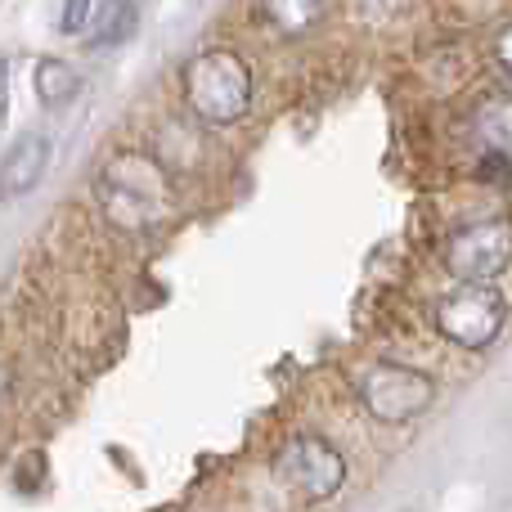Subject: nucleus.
Masks as SVG:
<instances>
[{
    "label": "nucleus",
    "mask_w": 512,
    "mask_h": 512,
    "mask_svg": "<svg viewBox=\"0 0 512 512\" xmlns=\"http://www.w3.org/2000/svg\"><path fill=\"white\" fill-rule=\"evenodd\" d=\"M77 90H81L77 68H68L63 59H41V63H36V95H41L45 108L68 104Z\"/></svg>",
    "instance_id": "nucleus-10"
},
{
    "label": "nucleus",
    "mask_w": 512,
    "mask_h": 512,
    "mask_svg": "<svg viewBox=\"0 0 512 512\" xmlns=\"http://www.w3.org/2000/svg\"><path fill=\"white\" fill-rule=\"evenodd\" d=\"M495 59H499V68L508 72V81H512V23L499 32V41H495Z\"/></svg>",
    "instance_id": "nucleus-13"
},
{
    "label": "nucleus",
    "mask_w": 512,
    "mask_h": 512,
    "mask_svg": "<svg viewBox=\"0 0 512 512\" xmlns=\"http://www.w3.org/2000/svg\"><path fill=\"white\" fill-rule=\"evenodd\" d=\"M436 400V382L409 364H373L360 378V405L378 423H409Z\"/></svg>",
    "instance_id": "nucleus-5"
},
{
    "label": "nucleus",
    "mask_w": 512,
    "mask_h": 512,
    "mask_svg": "<svg viewBox=\"0 0 512 512\" xmlns=\"http://www.w3.org/2000/svg\"><path fill=\"white\" fill-rule=\"evenodd\" d=\"M472 135L495 158H512V95H490L472 113Z\"/></svg>",
    "instance_id": "nucleus-8"
},
{
    "label": "nucleus",
    "mask_w": 512,
    "mask_h": 512,
    "mask_svg": "<svg viewBox=\"0 0 512 512\" xmlns=\"http://www.w3.org/2000/svg\"><path fill=\"white\" fill-rule=\"evenodd\" d=\"M5 104H9V72H5V59H0V117H5Z\"/></svg>",
    "instance_id": "nucleus-14"
},
{
    "label": "nucleus",
    "mask_w": 512,
    "mask_h": 512,
    "mask_svg": "<svg viewBox=\"0 0 512 512\" xmlns=\"http://www.w3.org/2000/svg\"><path fill=\"white\" fill-rule=\"evenodd\" d=\"M99 203L117 230H149L171 212V185L144 153H122L99 176Z\"/></svg>",
    "instance_id": "nucleus-1"
},
{
    "label": "nucleus",
    "mask_w": 512,
    "mask_h": 512,
    "mask_svg": "<svg viewBox=\"0 0 512 512\" xmlns=\"http://www.w3.org/2000/svg\"><path fill=\"white\" fill-rule=\"evenodd\" d=\"M512 261V225L508 221H481L468 225L450 239L445 265L459 283H495Z\"/></svg>",
    "instance_id": "nucleus-6"
},
{
    "label": "nucleus",
    "mask_w": 512,
    "mask_h": 512,
    "mask_svg": "<svg viewBox=\"0 0 512 512\" xmlns=\"http://www.w3.org/2000/svg\"><path fill=\"white\" fill-rule=\"evenodd\" d=\"M95 45H117L135 32V0H99L95 5Z\"/></svg>",
    "instance_id": "nucleus-11"
},
{
    "label": "nucleus",
    "mask_w": 512,
    "mask_h": 512,
    "mask_svg": "<svg viewBox=\"0 0 512 512\" xmlns=\"http://www.w3.org/2000/svg\"><path fill=\"white\" fill-rule=\"evenodd\" d=\"M265 18L283 36H306L324 18V0H261Z\"/></svg>",
    "instance_id": "nucleus-9"
},
{
    "label": "nucleus",
    "mask_w": 512,
    "mask_h": 512,
    "mask_svg": "<svg viewBox=\"0 0 512 512\" xmlns=\"http://www.w3.org/2000/svg\"><path fill=\"white\" fill-rule=\"evenodd\" d=\"M274 468H279L283 486L292 490L306 504H324L342 490L346 481V459L315 432H297L283 441V450L274 454Z\"/></svg>",
    "instance_id": "nucleus-4"
},
{
    "label": "nucleus",
    "mask_w": 512,
    "mask_h": 512,
    "mask_svg": "<svg viewBox=\"0 0 512 512\" xmlns=\"http://www.w3.org/2000/svg\"><path fill=\"white\" fill-rule=\"evenodd\" d=\"M45 167H50V144L45 135H23L14 149L0 158V194L5 198H23L41 185Z\"/></svg>",
    "instance_id": "nucleus-7"
},
{
    "label": "nucleus",
    "mask_w": 512,
    "mask_h": 512,
    "mask_svg": "<svg viewBox=\"0 0 512 512\" xmlns=\"http://www.w3.org/2000/svg\"><path fill=\"white\" fill-rule=\"evenodd\" d=\"M180 81H185L189 108L212 126H234L252 108V72L234 50L194 54Z\"/></svg>",
    "instance_id": "nucleus-2"
},
{
    "label": "nucleus",
    "mask_w": 512,
    "mask_h": 512,
    "mask_svg": "<svg viewBox=\"0 0 512 512\" xmlns=\"http://www.w3.org/2000/svg\"><path fill=\"white\" fill-rule=\"evenodd\" d=\"M508 324V301L490 283H459L436 306V328L463 351H486Z\"/></svg>",
    "instance_id": "nucleus-3"
},
{
    "label": "nucleus",
    "mask_w": 512,
    "mask_h": 512,
    "mask_svg": "<svg viewBox=\"0 0 512 512\" xmlns=\"http://www.w3.org/2000/svg\"><path fill=\"white\" fill-rule=\"evenodd\" d=\"M95 18V0H63V9H59V32H68V36H77L81 27Z\"/></svg>",
    "instance_id": "nucleus-12"
}]
</instances>
